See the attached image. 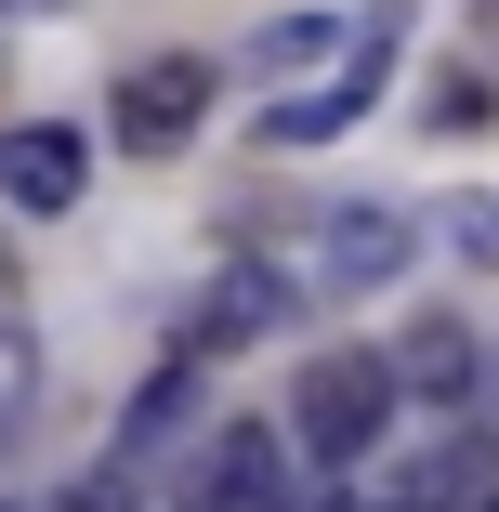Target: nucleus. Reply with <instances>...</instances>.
<instances>
[{
    "label": "nucleus",
    "mask_w": 499,
    "mask_h": 512,
    "mask_svg": "<svg viewBox=\"0 0 499 512\" xmlns=\"http://www.w3.org/2000/svg\"><path fill=\"white\" fill-rule=\"evenodd\" d=\"M197 119H211V66H197V53H158V66L119 79V145L132 158H171Z\"/></svg>",
    "instance_id": "2"
},
{
    "label": "nucleus",
    "mask_w": 499,
    "mask_h": 512,
    "mask_svg": "<svg viewBox=\"0 0 499 512\" xmlns=\"http://www.w3.org/2000/svg\"><path fill=\"white\" fill-rule=\"evenodd\" d=\"M486 499V447L473 434H447V447H408L381 473V512H473Z\"/></svg>",
    "instance_id": "5"
},
{
    "label": "nucleus",
    "mask_w": 499,
    "mask_h": 512,
    "mask_svg": "<svg viewBox=\"0 0 499 512\" xmlns=\"http://www.w3.org/2000/svg\"><path fill=\"white\" fill-rule=\"evenodd\" d=\"M394 394H408V381H394V355H368V342H342V355H316L303 381H289V434H303L329 473H355L381 434H394Z\"/></svg>",
    "instance_id": "1"
},
{
    "label": "nucleus",
    "mask_w": 499,
    "mask_h": 512,
    "mask_svg": "<svg viewBox=\"0 0 499 512\" xmlns=\"http://www.w3.org/2000/svg\"><path fill=\"white\" fill-rule=\"evenodd\" d=\"M394 263H408V224H394V211H342V224H329V250H316V276H329V289H381Z\"/></svg>",
    "instance_id": "8"
},
{
    "label": "nucleus",
    "mask_w": 499,
    "mask_h": 512,
    "mask_svg": "<svg viewBox=\"0 0 499 512\" xmlns=\"http://www.w3.org/2000/svg\"><path fill=\"white\" fill-rule=\"evenodd\" d=\"M368 92H381V27H355V53H342V66H316L303 92H276V106H263V145H316V132H342Z\"/></svg>",
    "instance_id": "3"
},
{
    "label": "nucleus",
    "mask_w": 499,
    "mask_h": 512,
    "mask_svg": "<svg viewBox=\"0 0 499 512\" xmlns=\"http://www.w3.org/2000/svg\"><path fill=\"white\" fill-rule=\"evenodd\" d=\"M27 381H40V368H27V342H14V329H0V434H14V421H27Z\"/></svg>",
    "instance_id": "11"
},
{
    "label": "nucleus",
    "mask_w": 499,
    "mask_h": 512,
    "mask_svg": "<svg viewBox=\"0 0 499 512\" xmlns=\"http://www.w3.org/2000/svg\"><path fill=\"white\" fill-rule=\"evenodd\" d=\"M197 512H211V499H197Z\"/></svg>",
    "instance_id": "13"
},
{
    "label": "nucleus",
    "mask_w": 499,
    "mask_h": 512,
    "mask_svg": "<svg viewBox=\"0 0 499 512\" xmlns=\"http://www.w3.org/2000/svg\"><path fill=\"white\" fill-rule=\"evenodd\" d=\"M40 512H132V460H106V473H79L66 499H40Z\"/></svg>",
    "instance_id": "10"
},
{
    "label": "nucleus",
    "mask_w": 499,
    "mask_h": 512,
    "mask_svg": "<svg viewBox=\"0 0 499 512\" xmlns=\"http://www.w3.org/2000/svg\"><path fill=\"white\" fill-rule=\"evenodd\" d=\"M79 132H53V119H14L0 132V197H14V211H79Z\"/></svg>",
    "instance_id": "4"
},
{
    "label": "nucleus",
    "mask_w": 499,
    "mask_h": 512,
    "mask_svg": "<svg viewBox=\"0 0 499 512\" xmlns=\"http://www.w3.org/2000/svg\"><path fill=\"white\" fill-rule=\"evenodd\" d=\"M394 381H408V394H434V407H460L473 394V329H408V355H394Z\"/></svg>",
    "instance_id": "9"
},
{
    "label": "nucleus",
    "mask_w": 499,
    "mask_h": 512,
    "mask_svg": "<svg viewBox=\"0 0 499 512\" xmlns=\"http://www.w3.org/2000/svg\"><path fill=\"white\" fill-rule=\"evenodd\" d=\"M289 316V289L263 276V263H237V276H211V302H197V329H184V355H224L237 329H276Z\"/></svg>",
    "instance_id": "7"
},
{
    "label": "nucleus",
    "mask_w": 499,
    "mask_h": 512,
    "mask_svg": "<svg viewBox=\"0 0 499 512\" xmlns=\"http://www.w3.org/2000/svg\"><path fill=\"white\" fill-rule=\"evenodd\" d=\"M473 27H486V40H499V0H473Z\"/></svg>",
    "instance_id": "12"
},
{
    "label": "nucleus",
    "mask_w": 499,
    "mask_h": 512,
    "mask_svg": "<svg viewBox=\"0 0 499 512\" xmlns=\"http://www.w3.org/2000/svg\"><path fill=\"white\" fill-rule=\"evenodd\" d=\"M211 512H289V460H276V434L263 421H237V434H211V486H197Z\"/></svg>",
    "instance_id": "6"
}]
</instances>
